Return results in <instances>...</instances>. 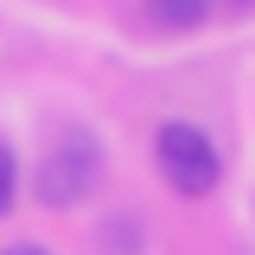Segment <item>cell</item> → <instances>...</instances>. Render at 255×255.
Listing matches in <instances>:
<instances>
[{
    "instance_id": "1",
    "label": "cell",
    "mask_w": 255,
    "mask_h": 255,
    "mask_svg": "<svg viewBox=\"0 0 255 255\" xmlns=\"http://www.w3.org/2000/svg\"><path fill=\"white\" fill-rule=\"evenodd\" d=\"M102 172H109V153H102L96 128L70 122V128H58L45 140V153L32 159V198L45 211H77L83 198H96Z\"/></svg>"
},
{
    "instance_id": "2",
    "label": "cell",
    "mask_w": 255,
    "mask_h": 255,
    "mask_svg": "<svg viewBox=\"0 0 255 255\" xmlns=\"http://www.w3.org/2000/svg\"><path fill=\"white\" fill-rule=\"evenodd\" d=\"M153 166L179 198H211L223 179V153L198 122H159L153 128Z\"/></svg>"
},
{
    "instance_id": "3",
    "label": "cell",
    "mask_w": 255,
    "mask_h": 255,
    "mask_svg": "<svg viewBox=\"0 0 255 255\" xmlns=\"http://www.w3.org/2000/svg\"><path fill=\"white\" fill-rule=\"evenodd\" d=\"M211 6H217V0H147V19L166 26V32H191V26L211 19Z\"/></svg>"
},
{
    "instance_id": "4",
    "label": "cell",
    "mask_w": 255,
    "mask_h": 255,
    "mask_svg": "<svg viewBox=\"0 0 255 255\" xmlns=\"http://www.w3.org/2000/svg\"><path fill=\"white\" fill-rule=\"evenodd\" d=\"M13 204H19V153L0 140V217H6Z\"/></svg>"
},
{
    "instance_id": "5",
    "label": "cell",
    "mask_w": 255,
    "mask_h": 255,
    "mask_svg": "<svg viewBox=\"0 0 255 255\" xmlns=\"http://www.w3.org/2000/svg\"><path fill=\"white\" fill-rule=\"evenodd\" d=\"M102 243L134 255V249H140V223H134V217H109V223H102Z\"/></svg>"
},
{
    "instance_id": "6",
    "label": "cell",
    "mask_w": 255,
    "mask_h": 255,
    "mask_svg": "<svg viewBox=\"0 0 255 255\" xmlns=\"http://www.w3.org/2000/svg\"><path fill=\"white\" fill-rule=\"evenodd\" d=\"M0 255H51V249H45V243H6Z\"/></svg>"
},
{
    "instance_id": "7",
    "label": "cell",
    "mask_w": 255,
    "mask_h": 255,
    "mask_svg": "<svg viewBox=\"0 0 255 255\" xmlns=\"http://www.w3.org/2000/svg\"><path fill=\"white\" fill-rule=\"evenodd\" d=\"M223 6H255V0H223Z\"/></svg>"
}]
</instances>
